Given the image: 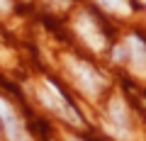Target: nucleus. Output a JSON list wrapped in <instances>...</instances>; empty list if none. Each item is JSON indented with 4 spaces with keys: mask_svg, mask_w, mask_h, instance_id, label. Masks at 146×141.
I'll use <instances>...</instances> for the list:
<instances>
[{
    "mask_svg": "<svg viewBox=\"0 0 146 141\" xmlns=\"http://www.w3.org/2000/svg\"><path fill=\"white\" fill-rule=\"evenodd\" d=\"M39 100H42V102L46 105L51 112L61 115L66 122H71V124H76V126L83 124V119L76 115V110L68 105V100L61 95V90H58L56 85L51 83V80H44V83H42V88H39Z\"/></svg>",
    "mask_w": 146,
    "mask_h": 141,
    "instance_id": "1",
    "label": "nucleus"
},
{
    "mask_svg": "<svg viewBox=\"0 0 146 141\" xmlns=\"http://www.w3.org/2000/svg\"><path fill=\"white\" fill-rule=\"evenodd\" d=\"M66 63H68V68H71V73H73V78H76V83H78V88L83 90L88 97H95V95L102 90L105 78L95 71L93 66L78 61V58H71V56L66 58Z\"/></svg>",
    "mask_w": 146,
    "mask_h": 141,
    "instance_id": "2",
    "label": "nucleus"
},
{
    "mask_svg": "<svg viewBox=\"0 0 146 141\" xmlns=\"http://www.w3.org/2000/svg\"><path fill=\"white\" fill-rule=\"evenodd\" d=\"M0 126L5 129V134H7L10 141H29V136H27L20 117L15 115V110H12L3 97H0Z\"/></svg>",
    "mask_w": 146,
    "mask_h": 141,
    "instance_id": "3",
    "label": "nucleus"
},
{
    "mask_svg": "<svg viewBox=\"0 0 146 141\" xmlns=\"http://www.w3.org/2000/svg\"><path fill=\"white\" fill-rule=\"evenodd\" d=\"M76 29H78V34L83 37V42L88 44L90 49H95V51L105 49V37L100 34L98 24H95V20L90 15H80L78 22H76Z\"/></svg>",
    "mask_w": 146,
    "mask_h": 141,
    "instance_id": "4",
    "label": "nucleus"
},
{
    "mask_svg": "<svg viewBox=\"0 0 146 141\" xmlns=\"http://www.w3.org/2000/svg\"><path fill=\"white\" fill-rule=\"evenodd\" d=\"M127 61L131 63L134 71H146V46L139 37H129L127 39Z\"/></svg>",
    "mask_w": 146,
    "mask_h": 141,
    "instance_id": "5",
    "label": "nucleus"
},
{
    "mask_svg": "<svg viewBox=\"0 0 146 141\" xmlns=\"http://www.w3.org/2000/svg\"><path fill=\"white\" fill-rule=\"evenodd\" d=\"M110 115H112V122H115L117 126H122V129L129 126V115H127V107H124L122 100H112V105H110Z\"/></svg>",
    "mask_w": 146,
    "mask_h": 141,
    "instance_id": "6",
    "label": "nucleus"
},
{
    "mask_svg": "<svg viewBox=\"0 0 146 141\" xmlns=\"http://www.w3.org/2000/svg\"><path fill=\"white\" fill-rule=\"evenodd\" d=\"M102 7H107L110 12H122V15H127L129 12V3L127 0H98Z\"/></svg>",
    "mask_w": 146,
    "mask_h": 141,
    "instance_id": "7",
    "label": "nucleus"
},
{
    "mask_svg": "<svg viewBox=\"0 0 146 141\" xmlns=\"http://www.w3.org/2000/svg\"><path fill=\"white\" fill-rule=\"evenodd\" d=\"M115 61H127V44L117 46V51H115Z\"/></svg>",
    "mask_w": 146,
    "mask_h": 141,
    "instance_id": "8",
    "label": "nucleus"
},
{
    "mask_svg": "<svg viewBox=\"0 0 146 141\" xmlns=\"http://www.w3.org/2000/svg\"><path fill=\"white\" fill-rule=\"evenodd\" d=\"M54 3H61V5H66V3H68V0H54Z\"/></svg>",
    "mask_w": 146,
    "mask_h": 141,
    "instance_id": "9",
    "label": "nucleus"
},
{
    "mask_svg": "<svg viewBox=\"0 0 146 141\" xmlns=\"http://www.w3.org/2000/svg\"><path fill=\"white\" fill-rule=\"evenodd\" d=\"M68 141H78V139H73V136H68Z\"/></svg>",
    "mask_w": 146,
    "mask_h": 141,
    "instance_id": "10",
    "label": "nucleus"
}]
</instances>
